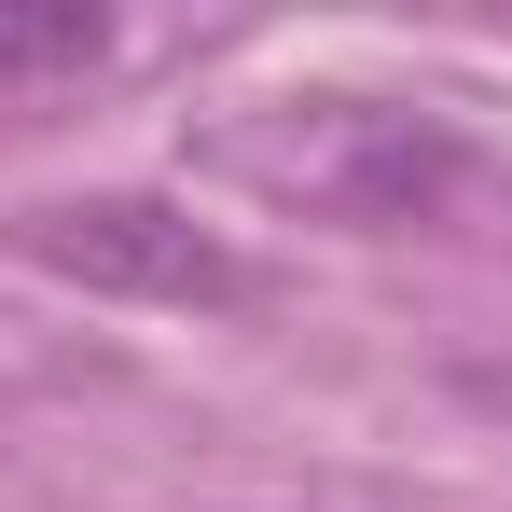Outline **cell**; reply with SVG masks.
<instances>
[{
  "label": "cell",
  "instance_id": "cell-1",
  "mask_svg": "<svg viewBox=\"0 0 512 512\" xmlns=\"http://www.w3.org/2000/svg\"><path fill=\"white\" fill-rule=\"evenodd\" d=\"M14 250L84 277V291H125V305H208V319L263 305V263L236 236H208L194 208H167V194H56V208L14 222Z\"/></svg>",
  "mask_w": 512,
  "mask_h": 512
},
{
  "label": "cell",
  "instance_id": "cell-2",
  "mask_svg": "<svg viewBox=\"0 0 512 512\" xmlns=\"http://www.w3.org/2000/svg\"><path fill=\"white\" fill-rule=\"evenodd\" d=\"M111 56V14L97 0H0V84H70Z\"/></svg>",
  "mask_w": 512,
  "mask_h": 512
}]
</instances>
